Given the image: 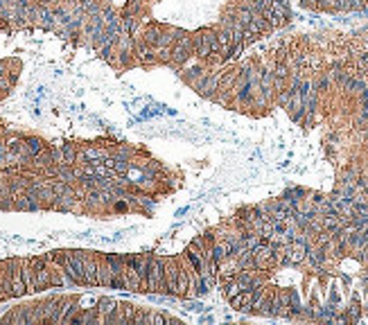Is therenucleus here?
Masks as SVG:
<instances>
[{
  "instance_id": "nucleus-1",
  "label": "nucleus",
  "mask_w": 368,
  "mask_h": 325,
  "mask_svg": "<svg viewBox=\"0 0 368 325\" xmlns=\"http://www.w3.org/2000/svg\"><path fill=\"white\" fill-rule=\"evenodd\" d=\"M368 41V25L355 30ZM287 37H280L274 43H267L253 54L240 57V82L246 93L248 108L255 115L269 113L274 108V66L283 54Z\"/></svg>"
},
{
  "instance_id": "nucleus-2",
  "label": "nucleus",
  "mask_w": 368,
  "mask_h": 325,
  "mask_svg": "<svg viewBox=\"0 0 368 325\" xmlns=\"http://www.w3.org/2000/svg\"><path fill=\"white\" fill-rule=\"evenodd\" d=\"M303 9L319 14H350L368 9V0H298Z\"/></svg>"
},
{
  "instance_id": "nucleus-3",
  "label": "nucleus",
  "mask_w": 368,
  "mask_h": 325,
  "mask_svg": "<svg viewBox=\"0 0 368 325\" xmlns=\"http://www.w3.org/2000/svg\"><path fill=\"white\" fill-rule=\"evenodd\" d=\"M147 291H151V294H167V285H165V276H163V257L149 255Z\"/></svg>"
},
{
  "instance_id": "nucleus-4",
  "label": "nucleus",
  "mask_w": 368,
  "mask_h": 325,
  "mask_svg": "<svg viewBox=\"0 0 368 325\" xmlns=\"http://www.w3.org/2000/svg\"><path fill=\"white\" fill-rule=\"evenodd\" d=\"M163 276L167 285V294H177V278H179V265L175 257H163Z\"/></svg>"
},
{
  "instance_id": "nucleus-5",
  "label": "nucleus",
  "mask_w": 368,
  "mask_h": 325,
  "mask_svg": "<svg viewBox=\"0 0 368 325\" xmlns=\"http://www.w3.org/2000/svg\"><path fill=\"white\" fill-rule=\"evenodd\" d=\"M115 210H127V203H115Z\"/></svg>"
}]
</instances>
